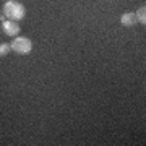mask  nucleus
Segmentation results:
<instances>
[{
	"label": "nucleus",
	"mask_w": 146,
	"mask_h": 146,
	"mask_svg": "<svg viewBox=\"0 0 146 146\" xmlns=\"http://www.w3.org/2000/svg\"><path fill=\"white\" fill-rule=\"evenodd\" d=\"M31 41L29 39H26V37H18V39H15L13 41V44H11V49L15 50L16 54H20V55H26V54L31 52Z\"/></svg>",
	"instance_id": "obj_2"
},
{
	"label": "nucleus",
	"mask_w": 146,
	"mask_h": 146,
	"mask_svg": "<svg viewBox=\"0 0 146 146\" xmlns=\"http://www.w3.org/2000/svg\"><path fill=\"white\" fill-rule=\"evenodd\" d=\"M3 15L7 18H10L11 21H18L25 16V7L21 3H16V2L10 0V2H7L3 5Z\"/></svg>",
	"instance_id": "obj_1"
},
{
	"label": "nucleus",
	"mask_w": 146,
	"mask_h": 146,
	"mask_svg": "<svg viewBox=\"0 0 146 146\" xmlns=\"http://www.w3.org/2000/svg\"><path fill=\"white\" fill-rule=\"evenodd\" d=\"M135 23H136L135 13H130V11L123 13V16H122V25H123V26H133Z\"/></svg>",
	"instance_id": "obj_4"
},
{
	"label": "nucleus",
	"mask_w": 146,
	"mask_h": 146,
	"mask_svg": "<svg viewBox=\"0 0 146 146\" xmlns=\"http://www.w3.org/2000/svg\"><path fill=\"white\" fill-rule=\"evenodd\" d=\"M2 28H3V33H5L7 36H16V34L20 33V26L11 20L10 21H3Z\"/></svg>",
	"instance_id": "obj_3"
},
{
	"label": "nucleus",
	"mask_w": 146,
	"mask_h": 146,
	"mask_svg": "<svg viewBox=\"0 0 146 146\" xmlns=\"http://www.w3.org/2000/svg\"><path fill=\"white\" fill-rule=\"evenodd\" d=\"M135 18H136V21H140V23L145 25V23H146V8H145V7H140V8H138Z\"/></svg>",
	"instance_id": "obj_5"
},
{
	"label": "nucleus",
	"mask_w": 146,
	"mask_h": 146,
	"mask_svg": "<svg viewBox=\"0 0 146 146\" xmlns=\"http://www.w3.org/2000/svg\"><path fill=\"white\" fill-rule=\"evenodd\" d=\"M10 49H11L10 44H0V55H7Z\"/></svg>",
	"instance_id": "obj_6"
}]
</instances>
